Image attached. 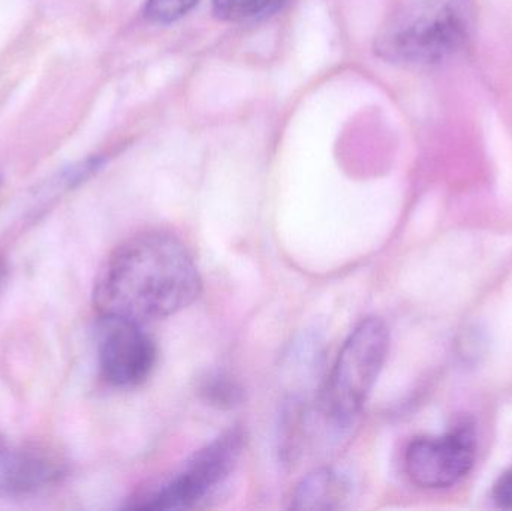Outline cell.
<instances>
[{
    "label": "cell",
    "mask_w": 512,
    "mask_h": 511,
    "mask_svg": "<svg viewBox=\"0 0 512 511\" xmlns=\"http://www.w3.org/2000/svg\"><path fill=\"white\" fill-rule=\"evenodd\" d=\"M65 473V459L53 447L0 435V498L36 494Z\"/></svg>",
    "instance_id": "7"
},
{
    "label": "cell",
    "mask_w": 512,
    "mask_h": 511,
    "mask_svg": "<svg viewBox=\"0 0 512 511\" xmlns=\"http://www.w3.org/2000/svg\"><path fill=\"white\" fill-rule=\"evenodd\" d=\"M475 26V0H412L382 27L375 51L394 65L432 68L462 53Z\"/></svg>",
    "instance_id": "2"
},
{
    "label": "cell",
    "mask_w": 512,
    "mask_h": 511,
    "mask_svg": "<svg viewBox=\"0 0 512 511\" xmlns=\"http://www.w3.org/2000/svg\"><path fill=\"white\" fill-rule=\"evenodd\" d=\"M390 332L379 318H366L349 335L319 396L325 422L343 431L363 410L384 368Z\"/></svg>",
    "instance_id": "3"
},
{
    "label": "cell",
    "mask_w": 512,
    "mask_h": 511,
    "mask_svg": "<svg viewBox=\"0 0 512 511\" xmlns=\"http://www.w3.org/2000/svg\"><path fill=\"white\" fill-rule=\"evenodd\" d=\"M243 444L245 437L240 429L225 432L198 450L167 482L132 498L129 509H194L210 500L233 476L242 456Z\"/></svg>",
    "instance_id": "4"
},
{
    "label": "cell",
    "mask_w": 512,
    "mask_h": 511,
    "mask_svg": "<svg viewBox=\"0 0 512 511\" xmlns=\"http://www.w3.org/2000/svg\"><path fill=\"white\" fill-rule=\"evenodd\" d=\"M0 273H2V272H0Z\"/></svg>",
    "instance_id": "12"
},
{
    "label": "cell",
    "mask_w": 512,
    "mask_h": 511,
    "mask_svg": "<svg viewBox=\"0 0 512 511\" xmlns=\"http://www.w3.org/2000/svg\"><path fill=\"white\" fill-rule=\"evenodd\" d=\"M352 497V483L333 468H321L307 474L292 495L291 509L330 511L346 507Z\"/></svg>",
    "instance_id": "8"
},
{
    "label": "cell",
    "mask_w": 512,
    "mask_h": 511,
    "mask_svg": "<svg viewBox=\"0 0 512 511\" xmlns=\"http://www.w3.org/2000/svg\"><path fill=\"white\" fill-rule=\"evenodd\" d=\"M143 324L101 317L96 329L99 368L108 383L135 387L149 378L156 363V345Z\"/></svg>",
    "instance_id": "6"
},
{
    "label": "cell",
    "mask_w": 512,
    "mask_h": 511,
    "mask_svg": "<svg viewBox=\"0 0 512 511\" xmlns=\"http://www.w3.org/2000/svg\"><path fill=\"white\" fill-rule=\"evenodd\" d=\"M200 0H147L144 14L152 23L171 24L188 14Z\"/></svg>",
    "instance_id": "10"
},
{
    "label": "cell",
    "mask_w": 512,
    "mask_h": 511,
    "mask_svg": "<svg viewBox=\"0 0 512 511\" xmlns=\"http://www.w3.org/2000/svg\"><path fill=\"white\" fill-rule=\"evenodd\" d=\"M276 0H213L216 15L222 20L245 21L264 14Z\"/></svg>",
    "instance_id": "9"
},
{
    "label": "cell",
    "mask_w": 512,
    "mask_h": 511,
    "mask_svg": "<svg viewBox=\"0 0 512 511\" xmlns=\"http://www.w3.org/2000/svg\"><path fill=\"white\" fill-rule=\"evenodd\" d=\"M477 458V437L469 423L442 437L417 438L405 453L409 480L421 489H445L471 473Z\"/></svg>",
    "instance_id": "5"
},
{
    "label": "cell",
    "mask_w": 512,
    "mask_h": 511,
    "mask_svg": "<svg viewBox=\"0 0 512 511\" xmlns=\"http://www.w3.org/2000/svg\"><path fill=\"white\" fill-rule=\"evenodd\" d=\"M201 287L197 264L182 242L150 231L111 252L96 276L93 303L101 317L143 324L188 308Z\"/></svg>",
    "instance_id": "1"
},
{
    "label": "cell",
    "mask_w": 512,
    "mask_h": 511,
    "mask_svg": "<svg viewBox=\"0 0 512 511\" xmlns=\"http://www.w3.org/2000/svg\"><path fill=\"white\" fill-rule=\"evenodd\" d=\"M493 500L499 509L512 510V467L505 471L493 489Z\"/></svg>",
    "instance_id": "11"
}]
</instances>
